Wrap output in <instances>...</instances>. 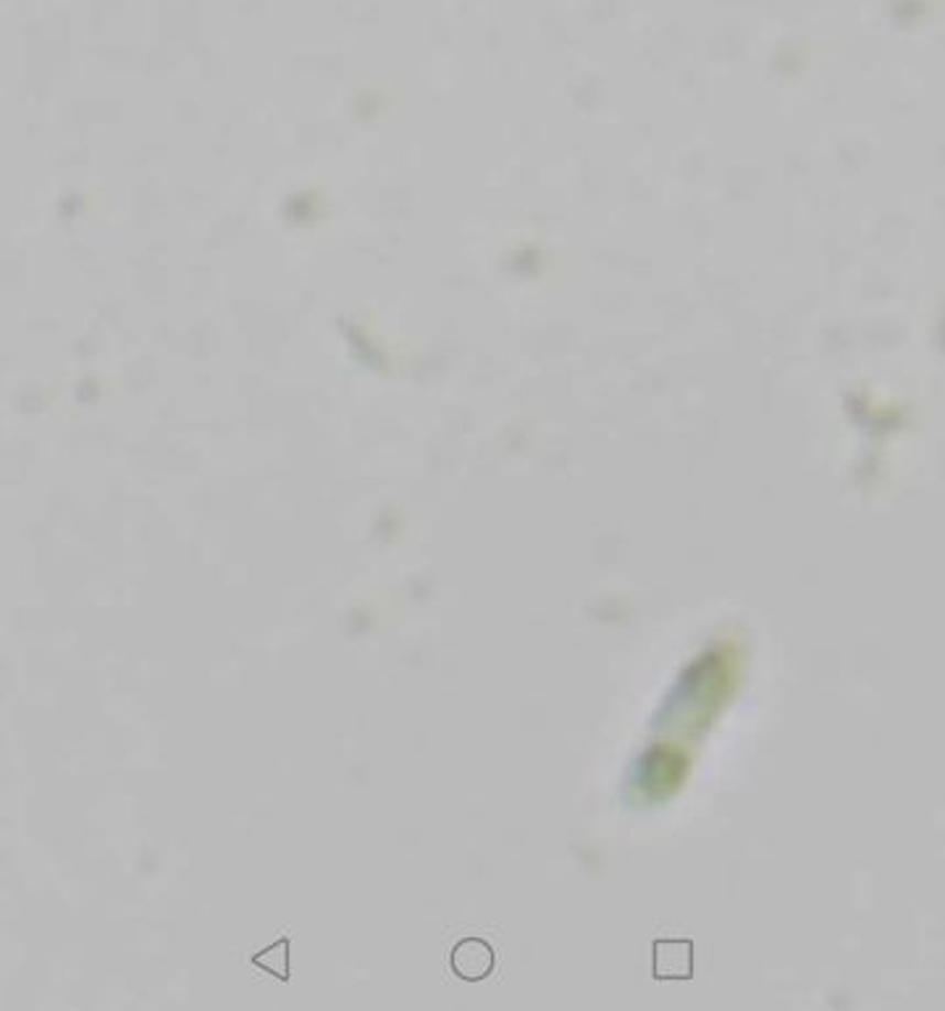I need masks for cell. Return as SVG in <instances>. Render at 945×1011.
I'll return each mask as SVG.
<instances>
[{
  "instance_id": "obj_1",
  "label": "cell",
  "mask_w": 945,
  "mask_h": 1011,
  "mask_svg": "<svg viewBox=\"0 0 945 1011\" xmlns=\"http://www.w3.org/2000/svg\"><path fill=\"white\" fill-rule=\"evenodd\" d=\"M449 967L465 982H481L495 972L497 954L484 938H463L452 948Z\"/></svg>"
},
{
  "instance_id": "obj_2",
  "label": "cell",
  "mask_w": 945,
  "mask_h": 1011,
  "mask_svg": "<svg viewBox=\"0 0 945 1011\" xmlns=\"http://www.w3.org/2000/svg\"><path fill=\"white\" fill-rule=\"evenodd\" d=\"M654 978L656 980H691L694 978V944H691V941H656L654 944Z\"/></svg>"
},
{
  "instance_id": "obj_3",
  "label": "cell",
  "mask_w": 945,
  "mask_h": 1011,
  "mask_svg": "<svg viewBox=\"0 0 945 1011\" xmlns=\"http://www.w3.org/2000/svg\"><path fill=\"white\" fill-rule=\"evenodd\" d=\"M252 965L276 975L279 980H290V938L276 941V944L252 956Z\"/></svg>"
}]
</instances>
